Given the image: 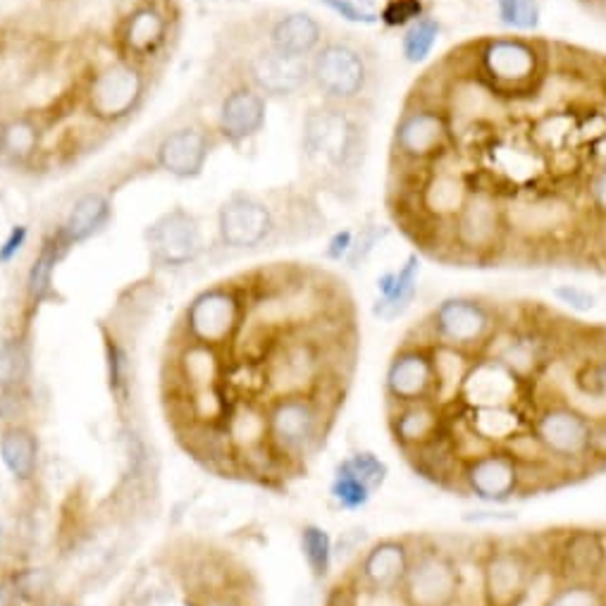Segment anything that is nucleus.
I'll use <instances>...</instances> for the list:
<instances>
[{
	"label": "nucleus",
	"instance_id": "f257e3e1",
	"mask_svg": "<svg viewBox=\"0 0 606 606\" xmlns=\"http://www.w3.org/2000/svg\"><path fill=\"white\" fill-rule=\"evenodd\" d=\"M325 216L318 193L297 185L266 193L235 189L216 210L212 258H237L318 237Z\"/></svg>",
	"mask_w": 606,
	"mask_h": 606
},
{
	"label": "nucleus",
	"instance_id": "f03ea898",
	"mask_svg": "<svg viewBox=\"0 0 606 606\" xmlns=\"http://www.w3.org/2000/svg\"><path fill=\"white\" fill-rule=\"evenodd\" d=\"M372 115L330 103L310 106L299 127V185L351 201L370 151Z\"/></svg>",
	"mask_w": 606,
	"mask_h": 606
},
{
	"label": "nucleus",
	"instance_id": "7ed1b4c3",
	"mask_svg": "<svg viewBox=\"0 0 606 606\" xmlns=\"http://www.w3.org/2000/svg\"><path fill=\"white\" fill-rule=\"evenodd\" d=\"M220 149L222 141L218 139L216 129L191 98H187L182 110H177L166 122L158 125L137 146L127 162L110 168L101 179L115 196L125 187L135 185L137 179L156 175L177 179V182H193L206 172L210 158Z\"/></svg>",
	"mask_w": 606,
	"mask_h": 606
},
{
	"label": "nucleus",
	"instance_id": "20e7f679",
	"mask_svg": "<svg viewBox=\"0 0 606 606\" xmlns=\"http://www.w3.org/2000/svg\"><path fill=\"white\" fill-rule=\"evenodd\" d=\"M160 79V72L112 53L108 43L96 46L79 85L81 120L108 139L122 135L149 108Z\"/></svg>",
	"mask_w": 606,
	"mask_h": 606
},
{
	"label": "nucleus",
	"instance_id": "39448f33",
	"mask_svg": "<svg viewBox=\"0 0 606 606\" xmlns=\"http://www.w3.org/2000/svg\"><path fill=\"white\" fill-rule=\"evenodd\" d=\"M310 91L320 103L372 115L383 91V60L356 34H330L308 60Z\"/></svg>",
	"mask_w": 606,
	"mask_h": 606
},
{
	"label": "nucleus",
	"instance_id": "423d86ee",
	"mask_svg": "<svg viewBox=\"0 0 606 606\" xmlns=\"http://www.w3.org/2000/svg\"><path fill=\"white\" fill-rule=\"evenodd\" d=\"M189 98L216 129L222 149L244 153L266 132L270 101L216 56H208Z\"/></svg>",
	"mask_w": 606,
	"mask_h": 606
},
{
	"label": "nucleus",
	"instance_id": "0eeeda50",
	"mask_svg": "<svg viewBox=\"0 0 606 606\" xmlns=\"http://www.w3.org/2000/svg\"><path fill=\"white\" fill-rule=\"evenodd\" d=\"M185 31L179 0H125L108 29V48L153 72H166Z\"/></svg>",
	"mask_w": 606,
	"mask_h": 606
},
{
	"label": "nucleus",
	"instance_id": "6e6552de",
	"mask_svg": "<svg viewBox=\"0 0 606 606\" xmlns=\"http://www.w3.org/2000/svg\"><path fill=\"white\" fill-rule=\"evenodd\" d=\"M549 48L526 34L489 37L473 43L470 79L485 93L506 101L535 96L547 81Z\"/></svg>",
	"mask_w": 606,
	"mask_h": 606
},
{
	"label": "nucleus",
	"instance_id": "1a4fd4ad",
	"mask_svg": "<svg viewBox=\"0 0 606 606\" xmlns=\"http://www.w3.org/2000/svg\"><path fill=\"white\" fill-rule=\"evenodd\" d=\"M229 64L241 79L264 93L268 101H291L310 89L308 60L277 53L251 37L239 20H229L218 31L212 53Z\"/></svg>",
	"mask_w": 606,
	"mask_h": 606
},
{
	"label": "nucleus",
	"instance_id": "9d476101",
	"mask_svg": "<svg viewBox=\"0 0 606 606\" xmlns=\"http://www.w3.org/2000/svg\"><path fill=\"white\" fill-rule=\"evenodd\" d=\"M456 149L451 108L428 96H414L391 132V162L401 170H430Z\"/></svg>",
	"mask_w": 606,
	"mask_h": 606
},
{
	"label": "nucleus",
	"instance_id": "9b49d317",
	"mask_svg": "<svg viewBox=\"0 0 606 606\" xmlns=\"http://www.w3.org/2000/svg\"><path fill=\"white\" fill-rule=\"evenodd\" d=\"M589 425L593 416L566 399L539 401L528 416L539 449L566 475L589 466Z\"/></svg>",
	"mask_w": 606,
	"mask_h": 606
},
{
	"label": "nucleus",
	"instance_id": "f8f14e48",
	"mask_svg": "<svg viewBox=\"0 0 606 606\" xmlns=\"http://www.w3.org/2000/svg\"><path fill=\"white\" fill-rule=\"evenodd\" d=\"M249 285L220 282L196 294L182 316V335L189 341L225 349L235 344L249 316Z\"/></svg>",
	"mask_w": 606,
	"mask_h": 606
},
{
	"label": "nucleus",
	"instance_id": "ddd939ff",
	"mask_svg": "<svg viewBox=\"0 0 606 606\" xmlns=\"http://www.w3.org/2000/svg\"><path fill=\"white\" fill-rule=\"evenodd\" d=\"M501 327L499 310L478 297H449L439 301L425 320L430 344L468 356H483Z\"/></svg>",
	"mask_w": 606,
	"mask_h": 606
},
{
	"label": "nucleus",
	"instance_id": "4468645a",
	"mask_svg": "<svg viewBox=\"0 0 606 606\" xmlns=\"http://www.w3.org/2000/svg\"><path fill=\"white\" fill-rule=\"evenodd\" d=\"M58 132L41 112L14 110L0 115V170L41 179L56 175Z\"/></svg>",
	"mask_w": 606,
	"mask_h": 606
},
{
	"label": "nucleus",
	"instance_id": "2eb2a0df",
	"mask_svg": "<svg viewBox=\"0 0 606 606\" xmlns=\"http://www.w3.org/2000/svg\"><path fill=\"white\" fill-rule=\"evenodd\" d=\"M327 401L310 395L275 397L266 406L268 441L282 461H301L325 441Z\"/></svg>",
	"mask_w": 606,
	"mask_h": 606
},
{
	"label": "nucleus",
	"instance_id": "dca6fc26",
	"mask_svg": "<svg viewBox=\"0 0 606 606\" xmlns=\"http://www.w3.org/2000/svg\"><path fill=\"white\" fill-rule=\"evenodd\" d=\"M447 241L454 254L468 260L499 256L509 244V222L497 191L470 189L461 210L447 227Z\"/></svg>",
	"mask_w": 606,
	"mask_h": 606
},
{
	"label": "nucleus",
	"instance_id": "f3484780",
	"mask_svg": "<svg viewBox=\"0 0 606 606\" xmlns=\"http://www.w3.org/2000/svg\"><path fill=\"white\" fill-rule=\"evenodd\" d=\"M143 244L156 270L182 272L206 256V232L199 212L187 206L162 210L143 229Z\"/></svg>",
	"mask_w": 606,
	"mask_h": 606
},
{
	"label": "nucleus",
	"instance_id": "a211bd4d",
	"mask_svg": "<svg viewBox=\"0 0 606 606\" xmlns=\"http://www.w3.org/2000/svg\"><path fill=\"white\" fill-rule=\"evenodd\" d=\"M399 599L404 606H456L461 599V568L456 556L430 543L414 547Z\"/></svg>",
	"mask_w": 606,
	"mask_h": 606
},
{
	"label": "nucleus",
	"instance_id": "6ab92c4d",
	"mask_svg": "<svg viewBox=\"0 0 606 606\" xmlns=\"http://www.w3.org/2000/svg\"><path fill=\"white\" fill-rule=\"evenodd\" d=\"M241 27L260 43L289 58L310 60L322 41L330 37L327 27L308 10H260L239 20Z\"/></svg>",
	"mask_w": 606,
	"mask_h": 606
},
{
	"label": "nucleus",
	"instance_id": "aec40b11",
	"mask_svg": "<svg viewBox=\"0 0 606 606\" xmlns=\"http://www.w3.org/2000/svg\"><path fill=\"white\" fill-rule=\"evenodd\" d=\"M537 576V554L516 545H495L483 556V606H520Z\"/></svg>",
	"mask_w": 606,
	"mask_h": 606
},
{
	"label": "nucleus",
	"instance_id": "412c9836",
	"mask_svg": "<svg viewBox=\"0 0 606 606\" xmlns=\"http://www.w3.org/2000/svg\"><path fill=\"white\" fill-rule=\"evenodd\" d=\"M385 395L391 406L439 401V375L435 344L428 339L406 341L391 356L385 372Z\"/></svg>",
	"mask_w": 606,
	"mask_h": 606
},
{
	"label": "nucleus",
	"instance_id": "4be33fe9",
	"mask_svg": "<svg viewBox=\"0 0 606 606\" xmlns=\"http://www.w3.org/2000/svg\"><path fill=\"white\" fill-rule=\"evenodd\" d=\"M458 487L485 504H506L523 495V468L518 458L504 447H493L466 458Z\"/></svg>",
	"mask_w": 606,
	"mask_h": 606
},
{
	"label": "nucleus",
	"instance_id": "5701e85b",
	"mask_svg": "<svg viewBox=\"0 0 606 606\" xmlns=\"http://www.w3.org/2000/svg\"><path fill=\"white\" fill-rule=\"evenodd\" d=\"M549 568L556 583H602L606 578V533L573 528L554 537Z\"/></svg>",
	"mask_w": 606,
	"mask_h": 606
},
{
	"label": "nucleus",
	"instance_id": "b1692460",
	"mask_svg": "<svg viewBox=\"0 0 606 606\" xmlns=\"http://www.w3.org/2000/svg\"><path fill=\"white\" fill-rule=\"evenodd\" d=\"M115 220V193L98 177L96 185L81 187L70 203L64 206L62 218L53 225V232L70 251L96 237L108 232Z\"/></svg>",
	"mask_w": 606,
	"mask_h": 606
},
{
	"label": "nucleus",
	"instance_id": "393cba45",
	"mask_svg": "<svg viewBox=\"0 0 606 606\" xmlns=\"http://www.w3.org/2000/svg\"><path fill=\"white\" fill-rule=\"evenodd\" d=\"M526 385V380H520L514 370L499 364L497 358L483 354L473 358L456 401L464 408L520 406L523 387Z\"/></svg>",
	"mask_w": 606,
	"mask_h": 606
},
{
	"label": "nucleus",
	"instance_id": "a878e982",
	"mask_svg": "<svg viewBox=\"0 0 606 606\" xmlns=\"http://www.w3.org/2000/svg\"><path fill=\"white\" fill-rule=\"evenodd\" d=\"M414 559L411 539L387 537L368 547L364 559L358 562V580L375 595L399 593L408 566Z\"/></svg>",
	"mask_w": 606,
	"mask_h": 606
},
{
	"label": "nucleus",
	"instance_id": "bb28decb",
	"mask_svg": "<svg viewBox=\"0 0 606 606\" xmlns=\"http://www.w3.org/2000/svg\"><path fill=\"white\" fill-rule=\"evenodd\" d=\"M389 430L406 456L414 454L449 430V406L439 401L391 406Z\"/></svg>",
	"mask_w": 606,
	"mask_h": 606
},
{
	"label": "nucleus",
	"instance_id": "cd10ccee",
	"mask_svg": "<svg viewBox=\"0 0 606 606\" xmlns=\"http://www.w3.org/2000/svg\"><path fill=\"white\" fill-rule=\"evenodd\" d=\"M485 354L514 370L520 380L530 383L549 364V341L535 327L533 330L530 327H520V330H506V327H501Z\"/></svg>",
	"mask_w": 606,
	"mask_h": 606
},
{
	"label": "nucleus",
	"instance_id": "c85d7f7f",
	"mask_svg": "<svg viewBox=\"0 0 606 606\" xmlns=\"http://www.w3.org/2000/svg\"><path fill=\"white\" fill-rule=\"evenodd\" d=\"M68 254H70V249L60 241V237L53 232V227H48L39 241L34 258H31V264L27 268V275H24L27 316H34L41 306L56 301V297H58L56 270L62 260L68 258Z\"/></svg>",
	"mask_w": 606,
	"mask_h": 606
},
{
	"label": "nucleus",
	"instance_id": "c756f323",
	"mask_svg": "<svg viewBox=\"0 0 606 606\" xmlns=\"http://www.w3.org/2000/svg\"><path fill=\"white\" fill-rule=\"evenodd\" d=\"M420 280V260L416 254L408 256L397 270H385L378 277V301L372 306V316L385 322H395L411 308Z\"/></svg>",
	"mask_w": 606,
	"mask_h": 606
},
{
	"label": "nucleus",
	"instance_id": "7c9ffc66",
	"mask_svg": "<svg viewBox=\"0 0 606 606\" xmlns=\"http://www.w3.org/2000/svg\"><path fill=\"white\" fill-rule=\"evenodd\" d=\"M461 420L487 447H506L520 433L528 430V414H523L520 406L466 408V416H461Z\"/></svg>",
	"mask_w": 606,
	"mask_h": 606
},
{
	"label": "nucleus",
	"instance_id": "2f4dec72",
	"mask_svg": "<svg viewBox=\"0 0 606 606\" xmlns=\"http://www.w3.org/2000/svg\"><path fill=\"white\" fill-rule=\"evenodd\" d=\"M0 458L14 480L27 483L34 478L39 466V441L34 433L22 425H10L0 437Z\"/></svg>",
	"mask_w": 606,
	"mask_h": 606
},
{
	"label": "nucleus",
	"instance_id": "473e14b6",
	"mask_svg": "<svg viewBox=\"0 0 606 606\" xmlns=\"http://www.w3.org/2000/svg\"><path fill=\"white\" fill-rule=\"evenodd\" d=\"M101 335H103V356H106V375H108V387L112 391L115 401L122 408L129 401V395H132V375H135V360L132 354H129L127 339L120 335H115L108 330L106 325H101Z\"/></svg>",
	"mask_w": 606,
	"mask_h": 606
},
{
	"label": "nucleus",
	"instance_id": "72a5a7b5",
	"mask_svg": "<svg viewBox=\"0 0 606 606\" xmlns=\"http://www.w3.org/2000/svg\"><path fill=\"white\" fill-rule=\"evenodd\" d=\"M31 368V349L24 332L0 339V389L24 387Z\"/></svg>",
	"mask_w": 606,
	"mask_h": 606
},
{
	"label": "nucleus",
	"instance_id": "f704fd0d",
	"mask_svg": "<svg viewBox=\"0 0 606 606\" xmlns=\"http://www.w3.org/2000/svg\"><path fill=\"white\" fill-rule=\"evenodd\" d=\"M439 22L430 14H423L420 20L408 24L401 34V56L408 64H420L428 60L439 41Z\"/></svg>",
	"mask_w": 606,
	"mask_h": 606
},
{
	"label": "nucleus",
	"instance_id": "c9c22d12",
	"mask_svg": "<svg viewBox=\"0 0 606 606\" xmlns=\"http://www.w3.org/2000/svg\"><path fill=\"white\" fill-rule=\"evenodd\" d=\"M301 552L316 580L330 576V568L335 562V543L330 533L320 526H314V523H308V526L301 528Z\"/></svg>",
	"mask_w": 606,
	"mask_h": 606
},
{
	"label": "nucleus",
	"instance_id": "e433bc0d",
	"mask_svg": "<svg viewBox=\"0 0 606 606\" xmlns=\"http://www.w3.org/2000/svg\"><path fill=\"white\" fill-rule=\"evenodd\" d=\"M499 22L516 31V34H530L539 27L543 18V6L539 0H495Z\"/></svg>",
	"mask_w": 606,
	"mask_h": 606
},
{
	"label": "nucleus",
	"instance_id": "4c0bfd02",
	"mask_svg": "<svg viewBox=\"0 0 606 606\" xmlns=\"http://www.w3.org/2000/svg\"><path fill=\"white\" fill-rule=\"evenodd\" d=\"M330 497L335 499V504L339 506V509L358 511V509H364V506H368L372 493L356 478V475L347 466L339 464L335 468V478H332V485H330Z\"/></svg>",
	"mask_w": 606,
	"mask_h": 606
},
{
	"label": "nucleus",
	"instance_id": "58836bf2",
	"mask_svg": "<svg viewBox=\"0 0 606 606\" xmlns=\"http://www.w3.org/2000/svg\"><path fill=\"white\" fill-rule=\"evenodd\" d=\"M545 606H606L604 583H559Z\"/></svg>",
	"mask_w": 606,
	"mask_h": 606
},
{
	"label": "nucleus",
	"instance_id": "ea45409f",
	"mask_svg": "<svg viewBox=\"0 0 606 606\" xmlns=\"http://www.w3.org/2000/svg\"><path fill=\"white\" fill-rule=\"evenodd\" d=\"M341 464L347 466L356 475V478L370 489L372 495L378 493V489L387 483L389 468H387V464L383 461V458L375 456L372 451H356L349 458H344Z\"/></svg>",
	"mask_w": 606,
	"mask_h": 606
},
{
	"label": "nucleus",
	"instance_id": "a19ab883",
	"mask_svg": "<svg viewBox=\"0 0 606 606\" xmlns=\"http://www.w3.org/2000/svg\"><path fill=\"white\" fill-rule=\"evenodd\" d=\"M389 235V229L383 227V225H366L360 227L358 232H354V244H351V251L347 256V264L351 270L360 268L368 260V256L375 251V247H380V241Z\"/></svg>",
	"mask_w": 606,
	"mask_h": 606
},
{
	"label": "nucleus",
	"instance_id": "79ce46f5",
	"mask_svg": "<svg viewBox=\"0 0 606 606\" xmlns=\"http://www.w3.org/2000/svg\"><path fill=\"white\" fill-rule=\"evenodd\" d=\"M425 14L423 0H389L380 10V22L389 29H406Z\"/></svg>",
	"mask_w": 606,
	"mask_h": 606
},
{
	"label": "nucleus",
	"instance_id": "37998d69",
	"mask_svg": "<svg viewBox=\"0 0 606 606\" xmlns=\"http://www.w3.org/2000/svg\"><path fill=\"white\" fill-rule=\"evenodd\" d=\"M320 6L325 10H330L332 14H337V18H341L344 22L360 24V27L380 24V12L370 10L368 6H360L358 0H320Z\"/></svg>",
	"mask_w": 606,
	"mask_h": 606
},
{
	"label": "nucleus",
	"instance_id": "c03bdc74",
	"mask_svg": "<svg viewBox=\"0 0 606 606\" xmlns=\"http://www.w3.org/2000/svg\"><path fill=\"white\" fill-rule=\"evenodd\" d=\"M552 297L562 306L576 310V314H589L597 308V297L580 285H559L552 289Z\"/></svg>",
	"mask_w": 606,
	"mask_h": 606
},
{
	"label": "nucleus",
	"instance_id": "a18cd8bd",
	"mask_svg": "<svg viewBox=\"0 0 606 606\" xmlns=\"http://www.w3.org/2000/svg\"><path fill=\"white\" fill-rule=\"evenodd\" d=\"M587 203L595 218L606 222V162L587 179Z\"/></svg>",
	"mask_w": 606,
	"mask_h": 606
},
{
	"label": "nucleus",
	"instance_id": "49530a36",
	"mask_svg": "<svg viewBox=\"0 0 606 606\" xmlns=\"http://www.w3.org/2000/svg\"><path fill=\"white\" fill-rule=\"evenodd\" d=\"M29 241V225H12L8 237L0 244V266H10L22 254Z\"/></svg>",
	"mask_w": 606,
	"mask_h": 606
},
{
	"label": "nucleus",
	"instance_id": "de8ad7c7",
	"mask_svg": "<svg viewBox=\"0 0 606 606\" xmlns=\"http://www.w3.org/2000/svg\"><path fill=\"white\" fill-rule=\"evenodd\" d=\"M606 466V414L595 416L589 425V466Z\"/></svg>",
	"mask_w": 606,
	"mask_h": 606
},
{
	"label": "nucleus",
	"instance_id": "09e8293b",
	"mask_svg": "<svg viewBox=\"0 0 606 606\" xmlns=\"http://www.w3.org/2000/svg\"><path fill=\"white\" fill-rule=\"evenodd\" d=\"M351 244H354L351 229H339V232H335L332 239L327 241L325 258L332 260V264H344V260H347V256H349V251H351Z\"/></svg>",
	"mask_w": 606,
	"mask_h": 606
},
{
	"label": "nucleus",
	"instance_id": "8fccbe9b",
	"mask_svg": "<svg viewBox=\"0 0 606 606\" xmlns=\"http://www.w3.org/2000/svg\"><path fill=\"white\" fill-rule=\"evenodd\" d=\"M366 543V530H347V533H341L339 537V543L335 545V556H339V559H347V556L360 552V545Z\"/></svg>",
	"mask_w": 606,
	"mask_h": 606
},
{
	"label": "nucleus",
	"instance_id": "3c124183",
	"mask_svg": "<svg viewBox=\"0 0 606 606\" xmlns=\"http://www.w3.org/2000/svg\"><path fill=\"white\" fill-rule=\"evenodd\" d=\"M518 516L514 511H468L464 516L466 523H475V526H478V523H511Z\"/></svg>",
	"mask_w": 606,
	"mask_h": 606
},
{
	"label": "nucleus",
	"instance_id": "603ef678",
	"mask_svg": "<svg viewBox=\"0 0 606 606\" xmlns=\"http://www.w3.org/2000/svg\"><path fill=\"white\" fill-rule=\"evenodd\" d=\"M14 599H18V589H14V583L0 578V606H12Z\"/></svg>",
	"mask_w": 606,
	"mask_h": 606
},
{
	"label": "nucleus",
	"instance_id": "864d4df0",
	"mask_svg": "<svg viewBox=\"0 0 606 606\" xmlns=\"http://www.w3.org/2000/svg\"><path fill=\"white\" fill-rule=\"evenodd\" d=\"M203 606H244V604L235 597H210Z\"/></svg>",
	"mask_w": 606,
	"mask_h": 606
},
{
	"label": "nucleus",
	"instance_id": "5fc2aeb1",
	"mask_svg": "<svg viewBox=\"0 0 606 606\" xmlns=\"http://www.w3.org/2000/svg\"><path fill=\"white\" fill-rule=\"evenodd\" d=\"M576 3H580V6H585V8H593V10H597V8H599V3H602V0H576Z\"/></svg>",
	"mask_w": 606,
	"mask_h": 606
},
{
	"label": "nucleus",
	"instance_id": "6e6d98bb",
	"mask_svg": "<svg viewBox=\"0 0 606 606\" xmlns=\"http://www.w3.org/2000/svg\"><path fill=\"white\" fill-rule=\"evenodd\" d=\"M196 3H216V0H196Z\"/></svg>",
	"mask_w": 606,
	"mask_h": 606
},
{
	"label": "nucleus",
	"instance_id": "4d7b16f0",
	"mask_svg": "<svg viewBox=\"0 0 606 606\" xmlns=\"http://www.w3.org/2000/svg\"><path fill=\"white\" fill-rule=\"evenodd\" d=\"M48 606H60V604H48Z\"/></svg>",
	"mask_w": 606,
	"mask_h": 606
},
{
	"label": "nucleus",
	"instance_id": "13d9d810",
	"mask_svg": "<svg viewBox=\"0 0 606 606\" xmlns=\"http://www.w3.org/2000/svg\"><path fill=\"white\" fill-rule=\"evenodd\" d=\"M330 606H335V604H330Z\"/></svg>",
	"mask_w": 606,
	"mask_h": 606
}]
</instances>
